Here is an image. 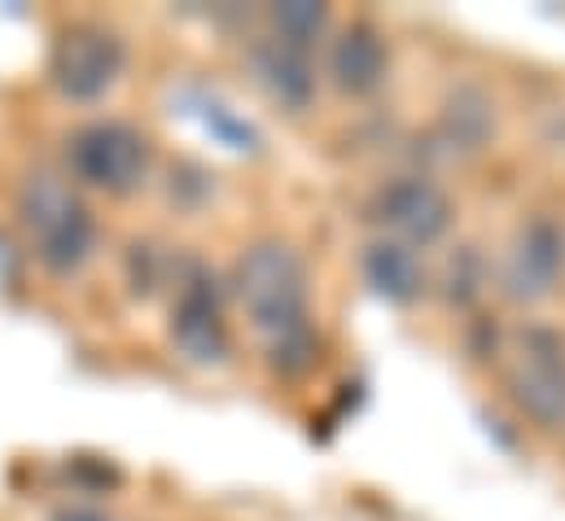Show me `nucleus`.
<instances>
[{"mask_svg":"<svg viewBox=\"0 0 565 521\" xmlns=\"http://www.w3.org/2000/svg\"><path fill=\"white\" fill-rule=\"evenodd\" d=\"M513 403L544 429L565 425V338L557 329L531 325L518 333V347L504 369Z\"/></svg>","mask_w":565,"mask_h":521,"instance_id":"obj_3","label":"nucleus"},{"mask_svg":"<svg viewBox=\"0 0 565 521\" xmlns=\"http://www.w3.org/2000/svg\"><path fill=\"white\" fill-rule=\"evenodd\" d=\"M22 224L35 242V255L53 272H75L79 263L93 255V215L84 202L66 189V180L40 171L22 184L18 193Z\"/></svg>","mask_w":565,"mask_h":521,"instance_id":"obj_2","label":"nucleus"},{"mask_svg":"<svg viewBox=\"0 0 565 521\" xmlns=\"http://www.w3.org/2000/svg\"><path fill=\"white\" fill-rule=\"evenodd\" d=\"M237 298L255 329L285 338L307 325V267L285 242H259L237 263Z\"/></svg>","mask_w":565,"mask_h":521,"instance_id":"obj_1","label":"nucleus"},{"mask_svg":"<svg viewBox=\"0 0 565 521\" xmlns=\"http://www.w3.org/2000/svg\"><path fill=\"white\" fill-rule=\"evenodd\" d=\"M491 131V110L478 93H460L451 106H447V136L451 145L460 140V149H478Z\"/></svg>","mask_w":565,"mask_h":521,"instance_id":"obj_12","label":"nucleus"},{"mask_svg":"<svg viewBox=\"0 0 565 521\" xmlns=\"http://www.w3.org/2000/svg\"><path fill=\"white\" fill-rule=\"evenodd\" d=\"M364 276L369 285L391 302H413L425 289V267L413 246L404 242H373L364 251Z\"/></svg>","mask_w":565,"mask_h":521,"instance_id":"obj_11","label":"nucleus"},{"mask_svg":"<svg viewBox=\"0 0 565 521\" xmlns=\"http://www.w3.org/2000/svg\"><path fill=\"white\" fill-rule=\"evenodd\" d=\"M329 71H333L342 93H355V97L373 93L386 79V44H382V35L373 26H364V22L342 31V40L333 44Z\"/></svg>","mask_w":565,"mask_h":521,"instance_id":"obj_10","label":"nucleus"},{"mask_svg":"<svg viewBox=\"0 0 565 521\" xmlns=\"http://www.w3.org/2000/svg\"><path fill=\"white\" fill-rule=\"evenodd\" d=\"M62 521H102V518H97V513H66Z\"/></svg>","mask_w":565,"mask_h":521,"instance_id":"obj_14","label":"nucleus"},{"mask_svg":"<svg viewBox=\"0 0 565 521\" xmlns=\"http://www.w3.org/2000/svg\"><path fill=\"white\" fill-rule=\"evenodd\" d=\"M273 22H277V40L294 44V49H307L329 26V9L324 4H277Z\"/></svg>","mask_w":565,"mask_h":521,"instance_id":"obj_13","label":"nucleus"},{"mask_svg":"<svg viewBox=\"0 0 565 521\" xmlns=\"http://www.w3.org/2000/svg\"><path fill=\"white\" fill-rule=\"evenodd\" d=\"M71 171L106 193L137 189L149 171V140L128 124H93L71 136Z\"/></svg>","mask_w":565,"mask_h":521,"instance_id":"obj_4","label":"nucleus"},{"mask_svg":"<svg viewBox=\"0 0 565 521\" xmlns=\"http://www.w3.org/2000/svg\"><path fill=\"white\" fill-rule=\"evenodd\" d=\"M171 338H175V347H180L189 360H198V364H215V360L228 355V329H224L220 302H215V294L206 289V280L184 285V294H180V302H175Z\"/></svg>","mask_w":565,"mask_h":521,"instance_id":"obj_8","label":"nucleus"},{"mask_svg":"<svg viewBox=\"0 0 565 521\" xmlns=\"http://www.w3.org/2000/svg\"><path fill=\"white\" fill-rule=\"evenodd\" d=\"M119 71H124V44L106 26L84 22L62 31L53 44V84L75 102L102 97L119 79Z\"/></svg>","mask_w":565,"mask_h":521,"instance_id":"obj_5","label":"nucleus"},{"mask_svg":"<svg viewBox=\"0 0 565 521\" xmlns=\"http://www.w3.org/2000/svg\"><path fill=\"white\" fill-rule=\"evenodd\" d=\"M377 220L404 246H434L451 224V202L434 180L404 176L377 193Z\"/></svg>","mask_w":565,"mask_h":521,"instance_id":"obj_6","label":"nucleus"},{"mask_svg":"<svg viewBox=\"0 0 565 521\" xmlns=\"http://www.w3.org/2000/svg\"><path fill=\"white\" fill-rule=\"evenodd\" d=\"M565 267V237L557 233V224L535 220L531 228H522L509 267H504V289L513 298H544L553 294L557 276Z\"/></svg>","mask_w":565,"mask_h":521,"instance_id":"obj_7","label":"nucleus"},{"mask_svg":"<svg viewBox=\"0 0 565 521\" xmlns=\"http://www.w3.org/2000/svg\"><path fill=\"white\" fill-rule=\"evenodd\" d=\"M250 62H255V79H259V88L273 97V102H281L285 110H307V102L316 97V71H311V62H307V49H294V44H285V40H264L255 53H250Z\"/></svg>","mask_w":565,"mask_h":521,"instance_id":"obj_9","label":"nucleus"}]
</instances>
